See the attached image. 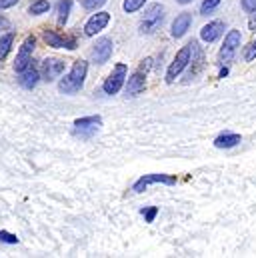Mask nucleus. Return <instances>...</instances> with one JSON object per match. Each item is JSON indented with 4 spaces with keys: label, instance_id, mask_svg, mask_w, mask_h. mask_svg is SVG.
Masks as SVG:
<instances>
[{
    "label": "nucleus",
    "instance_id": "nucleus-1",
    "mask_svg": "<svg viewBox=\"0 0 256 258\" xmlns=\"http://www.w3.org/2000/svg\"><path fill=\"white\" fill-rule=\"evenodd\" d=\"M86 74H88V62L86 60H76L72 64V68H70V72L58 82V90L62 94H76V92H80L82 86H84Z\"/></svg>",
    "mask_w": 256,
    "mask_h": 258
},
{
    "label": "nucleus",
    "instance_id": "nucleus-2",
    "mask_svg": "<svg viewBox=\"0 0 256 258\" xmlns=\"http://www.w3.org/2000/svg\"><path fill=\"white\" fill-rule=\"evenodd\" d=\"M164 12H166V8L160 2L150 4L144 10V16L140 20V26H138L140 34H154L162 26V22H164Z\"/></svg>",
    "mask_w": 256,
    "mask_h": 258
},
{
    "label": "nucleus",
    "instance_id": "nucleus-3",
    "mask_svg": "<svg viewBox=\"0 0 256 258\" xmlns=\"http://www.w3.org/2000/svg\"><path fill=\"white\" fill-rule=\"evenodd\" d=\"M150 68H152V58H144L138 66V70H134L128 76L126 88H124L126 96H138L146 88V74H148Z\"/></svg>",
    "mask_w": 256,
    "mask_h": 258
},
{
    "label": "nucleus",
    "instance_id": "nucleus-4",
    "mask_svg": "<svg viewBox=\"0 0 256 258\" xmlns=\"http://www.w3.org/2000/svg\"><path fill=\"white\" fill-rule=\"evenodd\" d=\"M192 48H194V42H188L186 46H182V48L176 52L174 60L170 62L168 70H166V82H168V84H172V82H174V80H176V78L182 74V70H184L186 66L190 64Z\"/></svg>",
    "mask_w": 256,
    "mask_h": 258
},
{
    "label": "nucleus",
    "instance_id": "nucleus-5",
    "mask_svg": "<svg viewBox=\"0 0 256 258\" xmlns=\"http://www.w3.org/2000/svg\"><path fill=\"white\" fill-rule=\"evenodd\" d=\"M126 78H128V66L124 64V62L116 64L114 68H112V72L108 74V78L104 80V84H102L104 94H108V96L118 94V92H120V88L124 86Z\"/></svg>",
    "mask_w": 256,
    "mask_h": 258
},
{
    "label": "nucleus",
    "instance_id": "nucleus-6",
    "mask_svg": "<svg viewBox=\"0 0 256 258\" xmlns=\"http://www.w3.org/2000/svg\"><path fill=\"white\" fill-rule=\"evenodd\" d=\"M102 126V118L96 114V116H82L78 120H74V126H72V132L74 136L82 138V140H90L98 130Z\"/></svg>",
    "mask_w": 256,
    "mask_h": 258
},
{
    "label": "nucleus",
    "instance_id": "nucleus-7",
    "mask_svg": "<svg viewBox=\"0 0 256 258\" xmlns=\"http://www.w3.org/2000/svg\"><path fill=\"white\" fill-rule=\"evenodd\" d=\"M240 42H242L240 30H228V34L224 36V44H222V48H220V52H218V62H220V64L232 62V58H234V54H236Z\"/></svg>",
    "mask_w": 256,
    "mask_h": 258
},
{
    "label": "nucleus",
    "instance_id": "nucleus-8",
    "mask_svg": "<svg viewBox=\"0 0 256 258\" xmlns=\"http://www.w3.org/2000/svg\"><path fill=\"white\" fill-rule=\"evenodd\" d=\"M150 184L174 186V184H176V176H170V174H158V172L144 174V176H140V178L134 182L132 190H134V192H144V190H148V186H150Z\"/></svg>",
    "mask_w": 256,
    "mask_h": 258
},
{
    "label": "nucleus",
    "instance_id": "nucleus-9",
    "mask_svg": "<svg viewBox=\"0 0 256 258\" xmlns=\"http://www.w3.org/2000/svg\"><path fill=\"white\" fill-rule=\"evenodd\" d=\"M34 46H36V38H34L32 34L26 36L24 42H22V46H20V50H18V54H16V60H14V70H16V74H20L22 70H26L28 64L32 62Z\"/></svg>",
    "mask_w": 256,
    "mask_h": 258
},
{
    "label": "nucleus",
    "instance_id": "nucleus-10",
    "mask_svg": "<svg viewBox=\"0 0 256 258\" xmlns=\"http://www.w3.org/2000/svg\"><path fill=\"white\" fill-rule=\"evenodd\" d=\"M42 38H44V42L48 44V46H52V48H66V50H74L78 44H76V38H72V36H66V34H60V32H56V30H44L42 32Z\"/></svg>",
    "mask_w": 256,
    "mask_h": 258
},
{
    "label": "nucleus",
    "instance_id": "nucleus-11",
    "mask_svg": "<svg viewBox=\"0 0 256 258\" xmlns=\"http://www.w3.org/2000/svg\"><path fill=\"white\" fill-rule=\"evenodd\" d=\"M112 50H114L112 38H108V36H100V38L94 42V46H92V60H94L96 64H104V62L110 60Z\"/></svg>",
    "mask_w": 256,
    "mask_h": 258
},
{
    "label": "nucleus",
    "instance_id": "nucleus-12",
    "mask_svg": "<svg viewBox=\"0 0 256 258\" xmlns=\"http://www.w3.org/2000/svg\"><path fill=\"white\" fill-rule=\"evenodd\" d=\"M64 72V62L60 58H46L42 60V68H40V78L46 82H54L56 78H60Z\"/></svg>",
    "mask_w": 256,
    "mask_h": 258
},
{
    "label": "nucleus",
    "instance_id": "nucleus-13",
    "mask_svg": "<svg viewBox=\"0 0 256 258\" xmlns=\"http://www.w3.org/2000/svg\"><path fill=\"white\" fill-rule=\"evenodd\" d=\"M108 22H110V12H96L84 24V34L86 36H96L100 30H104L108 26Z\"/></svg>",
    "mask_w": 256,
    "mask_h": 258
},
{
    "label": "nucleus",
    "instance_id": "nucleus-14",
    "mask_svg": "<svg viewBox=\"0 0 256 258\" xmlns=\"http://www.w3.org/2000/svg\"><path fill=\"white\" fill-rule=\"evenodd\" d=\"M38 80H40V70H38V66H36V60H32L26 70H22V72L18 74V84H20L22 88H28V90H32V88L38 84Z\"/></svg>",
    "mask_w": 256,
    "mask_h": 258
},
{
    "label": "nucleus",
    "instance_id": "nucleus-15",
    "mask_svg": "<svg viewBox=\"0 0 256 258\" xmlns=\"http://www.w3.org/2000/svg\"><path fill=\"white\" fill-rule=\"evenodd\" d=\"M224 22L222 20H212V22H208L206 26H202V30H200V38L206 42V44H210V42H214V40H218L222 34H224Z\"/></svg>",
    "mask_w": 256,
    "mask_h": 258
},
{
    "label": "nucleus",
    "instance_id": "nucleus-16",
    "mask_svg": "<svg viewBox=\"0 0 256 258\" xmlns=\"http://www.w3.org/2000/svg\"><path fill=\"white\" fill-rule=\"evenodd\" d=\"M190 26H192L190 12H182V14H178V16L174 18L172 26H170V34H172V38H182V36L190 30Z\"/></svg>",
    "mask_w": 256,
    "mask_h": 258
},
{
    "label": "nucleus",
    "instance_id": "nucleus-17",
    "mask_svg": "<svg viewBox=\"0 0 256 258\" xmlns=\"http://www.w3.org/2000/svg\"><path fill=\"white\" fill-rule=\"evenodd\" d=\"M236 144H240V134H236V132H222L214 140L216 148H234Z\"/></svg>",
    "mask_w": 256,
    "mask_h": 258
},
{
    "label": "nucleus",
    "instance_id": "nucleus-18",
    "mask_svg": "<svg viewBox=\"0 0 256 258\" xmlns=\"http://www.w3.org/2000/svg\"><path fill=\"white\" fill-rule=\"evenodd\" d=\"M70 10H72V0H60L58 6H56V12H58V24L64 26L68 22V16H70Z\"/></svg>",
    "mask_w": 256,
    "mask_h": 258
},
{
    "label": "nucleus",
    "instance_id": "nucleus-19",
    "mask_svg": "<svg viewBox=\"0 0 256 258\" xmlns=\"http://www.w3.org/2000/svg\"><path fill=\"white\" fill-rule=\"evenodd\" d=\"M12 44H14V32H6L4 36H0V62L8 56Z\"/></svg>",
    "mask_w": 256,
    "mask_h": 258
},
{
    "label": "nucleus",
    "instance_id": "nucleus-20",
    "mask_svg": "<svg viewBox=\"0 0 256 258\" xmlns=\"http://www.w3.org/2000/svg\"><path fill=\"white\" fill-rule=\"evenodd\" d=\"M50 10V2L48 0H34L30 6H28V12L32 16H40V14H46Z\"/></svg>",
    "mask_w": 256,
    "mask_h": 258
},
{
    "label": "nucleus",
    "instance_id": "nucleus-21",
    "mask_svg": "<svg viewBox=\"0 0 256 258\" xmlns=\"http://www.w3.org/2000/svg\"><path fill=\"white\" fill-rule=\"evenodd\" d=\"M220 2H222V0H204V2L200 4V14H202V16H208L210 12H214V10L220 6Z\"/></svg>",
    "mask_w": 256,
    "mask_h": 258
},
{
    "label": "nucleus",
    "instance_id": "nucleus-22",
    "mask_svg": "<svg viewBox=\"0 0 256 258\" xmlns=\"http://www.w3.org/2000/svg\"><path fill=\"white\" fill-rule=\"evenodd\" d=\"M144 2H146V0H124L122 8H124L126 14H134V12H138V10L144 6Z\"/></svg>",
    "mask_w": 256,
    "mask_h": 258
},
{
    "label": "nucleus",
    "instance_id": "nucleus-23",
    "mask_svg": "<svg viewBox=\"0 0 256 258\" xmlns=\"http://www.w3.org/2000/svg\"><path fill=\"white\" fill-rule=\"evenodd\" d=\"M140 214L144 216V222H154V218L158 216V208L156 206H144L140 210Z\"/></svg>",
    "mask_w": 256,
    "mask_h": 258
},
{
    "label": "nucleus",
    "instance_id": "nucleus-24",
    "mask_svg": "<svg viewBox=\"0 0 256 258\" xmlns=\"http://www.w3.org/2000/svg\"><path fill=\"white\" fill-rule=\"evenodd\" d=\"M80 4H82V8H86V10H96V8H100L102 4H106V0H80Z\"/></svg>",
    "mask_w": 256,
    "mask_h": 258
},
{
    "label": "nucleus",
    "instance_id": "nucleus-25",
    "mask_svg": "<svg viewBox=\"0 0 256 258\" xmlns=\"http://www.w3.org/2000/svg\"><path fill=\"white\" fill-rule=\"evenodd\" d=\"M254 58H256V38L246 46V50H244V60L246 62H252Z\"/></svg>",
    "mask_w": 256,
    "mask_h": 258
},
{
    "label": "nucleus",
    "instance_id": "nucleus-26",
    "mask_svg": "<svg viewBox=\"0 0 256 258\" xmlns=\"http://www.w3.org/2000/svg\"><path fill=\"white\" fill-rule=\"evenodd\" d=\"M0 242H4V244H18V238L14 234L6 232V230H0Z\"/></svg>",
    "mask_w": 256,
    "mask_h": 258
},
{
    "label": "nucleus",
    "instance_id": "nucleus-27",
    "mask_svg": "<svg viewBox=\"0 0 256 258\" xmlns=\"http://www.w3.org/2000/svg\"><path fill=\"white\" fill-rule=\"evenodd\" d=\"M240 6H242V10L244 12H254L256 10V0H240Z\"/></svg>",
    "mask_w": 256,
    "mask_h": 258
},
{
    "label": "nucleus",
    "instance_id": "nucleus-28",
    "mask_svg": "<svg viewBox=\"0 0 256 258\" xmlns=\"http://www.w3.org/2000/svg\"><path fill=\"white\" fill-rule=\"evenodd\" d=\"M20 0H0V10H8L12 6H16Z\"/></svg>",
    "mask_w": 256,
    "mask_h": 258
},
{
    "label": "nucleus",
    "instance_id": "nucleus-29",
    "mask_svg": "<svg viewBox=\"0 0 256 258\" xmlns=\"http://www.w3.org/2000/svg\"><path fill=\"white\" fill-rule=\"evenodd\" d=\"M248 28L250 30H256V10L250 12V20H248Z\"/></svg>",
    "mask_w": 256,
    "mask_h": 258
},
{
    "label": "nucleus",
    "instance_id": "nucleus-30",
    "mask_svg": "<svg viewBox=\"0 0 256 258\" xmlns=\"http://www.w3.org/2000/svg\"><path fill=\"white\" fill-rule=\"evenodd\" d=\"M226 74H228V68H226V66H224V68H222V70H220V78H224V76H226Z\"/></svg>",
    "mask_w": 256,
    "mask_h": 258
},
{
    "label": "nucleus",
    "instance_id": "nucleus-31",
    "mask_svg": "<svg viewBox=\"0 0 256 258\" xmlns=\"http://www.w3.org/2000/svg\"><path fill=\"white\" fill-rule=\"evenodd\" d=\"M176 2H178V4H190L192 0H176Z\"/></svg>",
    "mask_w": 256,
    "mask_h": 258
}]
</instances>
